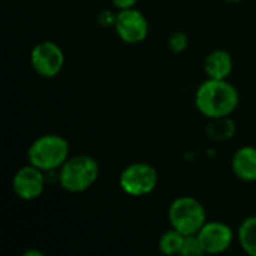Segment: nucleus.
I'll return each mask as SVG.
<instances>
[{
  "mask_svg": "<svg viewBox=\"0 0 256 256\" xmlns=\"http://www.w3.org/2000/svg\"><path fill=\"white\" fill-rule=\"evenodd\" d=\"M99 177V165L88 154H76L69 158L58 172L60 186L70 194H81L90 189Z\"/></svg>",
  "mask_w": 256,
  "mask_h": 256,
  "instance_id": "3",
  "label": "nucleus"
},
{
  "mask_svg": "<svg viewBox=\"0 0 256 256\" xmlns=\"http://www.w3.org/2000/svg\"><path fill=\"white\" fill-rule=\"evenodd\" d=\"M112 4L117 9H129V8H135V4L138 3V0H111Z\"/></svg>",
  "mask_w": 256,
  "mask_h": 256,
  "instance_id": "18",
  "label": "nucleus"
},
{
  "mask_svg": "<svg viewBox=\"0 0 256 256\" xmlns=\"http://www.w3.org/2000/svg\"><path fill=\"white\" fill-rule=\"evenodd\" d=\"M188 44H189V39L183 32H177L171 34V38L168 39V48L176 54L183 52L188 48Z\"/></svg>",
  "mask_w": 256,
  "mask_h": 256,
  "instance_id": "16",
  "label": "nucleus"
},
{
  "mask_svg": "<svg viewBox=\"0 0 256 256\" xmlns=\"http://www.w3.org/2000/svg\"><path fill=\"white\" fill-rule=\"evenodd\" d=\"M237 237L243 250L250 256H256V216H250L242 222Z\"/></svg>",
  "mask_w": 256,
  "mask_h": 256,
  "instance_id": "13",
  "label": "nucleus"
},
{
  "mask_svg": "<svg viewBox=\"0 0 256 256\" xmlns=\"http://www.w3.org/2000/svg\"><path fill=\"white\" fill-rule=\"evenodd\" d=\"M158 171L144 162H135L128 165L118 178L120 189L129 196H146L152 194L158 186Z\"/></svg>",
  "mask_w": 256,
  "mask_h": 256,
  "instance_id": "5",
  "label": "nucleus"
},
{
  "mask_svg": "<svg viewBox=\"0 0 256 256\" xmlns=\"http://www.w3.org/2000/svg\"><path fill=\"white\" fill-rule=\"evenodd\" d=\"M14 194L22 201L38 200L45 189V176L44 171L28 164L20 168L12 178Z\"/></svg>",
  "mask_w": 256,
  "mask_h": 256,
  "instance_id": "8",
  "label": "nucleus"
},
{
  "mask_svg": "<svg viewBox=\"0 0 256 256\" xmlns=\"http://www.w3.org/2000/svg\"><path fill=\"white\" fill-rule=\"evenodd\" d=\"M206 134L213 141H226L231 140L236 134V123L230 117L210 118L206 126Z\"/></svg>",
  "mask_w": 256,
  "mask_h": 256,
  "instance_id": "12",
  "label": "nucleus"
},
{
  "mask_svg": "<svg viewBox=\"0 0 256 256\" xmlns=\"http://www.w3.org/2000/svg\"><path fill=\"white\" fill-rule=\"evenodd\" d=\"M196 236L204 248V252L210 255L224 254L231 248L234 240V232L231 226L219 220L206 222Z\"/></svg>",
  "mask_w": 256,
  "mask_h": 256,
  "instance_id": "9",
  "label": "nucleus"
},
{
  "mask_svg": "<svg viewBox=\"0 0 256 256\" xmlns=\"http://www.w3.org/2000/svg\"><path fill=\"white\" fill-rule=\"evenodd\" d=\"M28 164L44 172L60 170L69 159V142L56 134H46L36 138L27 150Z\"/></svg>",
  "mask_w": 256,
  "mask_h": 256,
  "instance_id": "2",
  "label": "nucleus"
},
{
  "mask_svg": "<svg viewBox=\"0 0 256 256\" xmlns=\"http://www.w3.org/2000/svg\"><path fill=\"white\" fill-rule=\"evenodd\" d=\"M232 57L225 50L212 51L204 62V70L213 80H226L232 72Z\"/></svg>",
  "mask_w": 256,
  "mask_h": 256,
  "instance_id": "11",
  "label": "nucleus"
},
{
  "mask_svg": "<svg viewBox=\"0 0 256 256\" xmlns=\"http://www.w3.org/2000/svg\"><path fill=\"white\" fill-rule=\"evenodd\" d=\"M184 236L178 232L177 230L171 228L170 231H165L162 237L159 238V250L164 255H180L183 248Z\"/></svg>",
  "mask_w": 256,
  "mask_h": 256,
  "instance_id": "14",
  "label": "nucleus"
},
{
  "mask_svg": "<svg viewBox=\"0 0 256 256\" xmlns=\"http://www.w3.org/2000/svg\"><path fill=\"white\" fill-rule=\"evenodd\" d=\"M232 172L243 182H256V147L244 146L232 156Z\"/></svg>",
  "mask_w": 256,
  "mask_h": 256,
  "instance_id": "10",
  "label": "nucleus"
},
{
  "mask_svg": "<svg viewBox=\"0 0 256 256\" xmlns=\"http://www.w3.org/2000/svg\"><path fill=\"white\" fill-rule=\"evenodd\" d=\"M30 64L38 75L44 78H52L63 69L64 52L52 40L39 42L30 52Z\"/></svg>",
  "mask_w": 256,
  "mask_h": 256,
  "instance_id": "6",
  "label": "nucleus"
},
{
  "mask_svg": "<svg viewBox=\"0 0 256 256\" xmlns=\"http://www.w3.org/2000/svg\"><path fill=\"white\" fill-rule=\"evenodd\" d=\"M168 220L171 228L177 230L183 236H194L207 222V213L204 206L192 196L176 198L168 208Z\"/></svg>",
  "mask_w": 256,
  "mask_h": 256,
  "instance_id": "4",
  "label": "nucleus"
},
{
  "mask_svg": "<svg viewBox=\"0 0 256 256\" xmlns=\"http://www.w3.org/2000/svg\"><path fill=\"white\" fill-rule=\"evenodd\" d=\"M114 28L123 42L136 45L146 40L148 34V21L144 14L135 8L122 9L116 16Z\"/></svg>",
  "mask_w": 256,
  "mask_h": 256,
  "instance_id": "7",
  "label": "nucleus"
},
{
  "mask_svg": "<svg viewBox=\"0 0 256 256\" xmlns=\"http://www.w3.org/2000/svg\"><path fill=\"white\" fill-rule=\"evenodd\" d=\"M204 248L198 238L196 234L194 236H184V242H183V248L180 255L183 256H201L204 255Z\"/></svg>",
  "mask_w": 256,
  "mask_h": 256,
  "instance_id": "15",
  "label": "nucleus"
},
{
  "mask_svg": "<svg viewBox=\"0 0 256 256\" xmlns=\"http://www.w3.org/2000/svg\"><path fill=\"white\" fill-rule=\"evenodd\" d=\"M116 16L117 15H114L112 12H110V10H104V12H100V15H99V22L102 24V26H112L114 27V24H116Z\"/></svg>",
  "mask_w": 256,
  "mask_h": 256,
  "instance_id": "17",
  "label": "nucleus"
},
{
  "mask_svg": "<svg viewBox=\"0 0 256 256\" xmlns=\"http://www.w3.org/2000/svg\"><path fill=\"white\" fill-rule=\"evenodd\" d=\"M22 256H44V254L40 250H36V249H30V250H26Z\"/></svg>",
  "mask_w": 256,
  "mask_h": 256,
  "instance_id": "19",
  "label": "nucleus"
},
{
  "mask_svg": "<svg viewBox=\"0 0 256 256\" xmlns=\"http://www.w3.org/2000/svg\"><path fill=\"white\" fill-rule=\"evenodd\" d=\"M240 96L228 80L207 78L195 93L196 110L207 118L230 117L238 106Z\"/></svg>",
  "mask_w": 256,
  "mask_h": 256,
  "instance_id": "1",
  "label": "nucleus"
},
{
  "mask_svg": "<svg viewBox=\"0 0 256 256\" xmlns=\"http://www.w3.org/2000/svg\"><path fill=\"white\" fill-rule=\"evenodd\" d=\"M225 2H232L234 3V2H242V0H225Z\"/></svg>",
  "mask_w": 256,
  "mask_h": 256,
  "instance_id": "20",
  "label": "nucleus"
}]
</instances>
